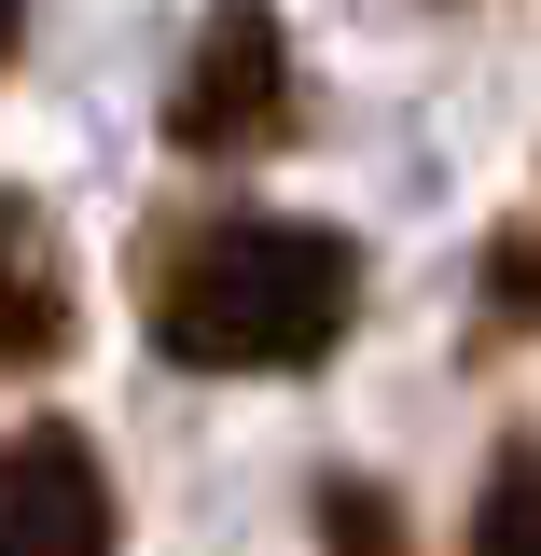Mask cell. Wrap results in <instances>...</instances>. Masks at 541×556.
<instances>
[{
	"mask_svg": "<svg viewBox=\"0 0 541 556\" xmlns=\"http://www.w3.org/2000/svg\"><path fill=\"white\" fill-rule=\"evenodd\" d=\"M347 306H361V251L334 223L222 208L153 251V348L195 376H306V362H334Z\"/></svg>",
	"mask_w": 541,
	"mask_h": 556,
	"instance_id": "6da1fadb",
	"label": "cell"
},
{
	"mask_svg": "<svg viewBox=\"0 0 541 556\" xmlns=\"http://www.w3.org/2000/svg\"><path fill=\"white\" fill-rule=\"evenodd\" d=\"M167 139L181 153H265V139H292V28L265 0H208L195 56L167 84Z\"/></svg>",
	"mask_w": 541,
	"mask_h": 556,
	"instance_id": "7a4b0ae2",
	"label": "cell"
},
{
	"mask_svg": "<svg viewBox=\"0 0 541 556\" xmlns=\"http://www.w3.org/2000/svg\"><path fill=\"white\" fill-rule=\"evenodd\" d=\"M0 556H112V473L69 417L0 445Z\"/></svg>",
	"mask_w": 541,
	"mask_h": 556,
	"instance_id": "3957f363",
	"label": "cell"
},
{
	"mask_svg": "<svg viewBox=\"0 0 541 556\" xmlns=\"http://www.w3.org/2000/svg\"><path fill=\"white\" fill-rule=\"evenodd\" d=\"M69 348V265H56V223L28 195H0V376H42Z\"/></svg>",
	"mask_w": 541,
	"mask_h": 556,
	"instance_id": "277c9868",
	"label": "cell"
},
{
	"mask_svg": "<svg viewBox=\"0 0 541 556\" xmlns=\"http://www.w3.org/2000/svg\"><path fill=\"white\" fill-rule=\"evenodd\" d=\"M473 556H541V445L500 459V486L473 501Z\"/></svg>",
	"mask_w": 541,
	"mask_h": 556,
	"instance_id": "5b68a950",
	"label": "cell"
},
{
	"mask_svg": "<svg viewBox=\"0 0 541 556\" xmlns=\"http://www.w3.org/2000/svg\"><path fill=\"white\" fill-rule=\"evenodd\" d=\"M486 306H500V320H541V223H500V251H486Z\"/></svg>",
	"mask_w": 541,
	"mask_h": 556,
	"instance_id": "8992f818",
	"label": "cell"
},
{
	"mask_svg": "<svg viewBox=\"0 0 541 556\" xmlns=\"http://www.w3.org/2000/svg\"><path fill=\"white\" fill-rule=\"evenodd\" d=\"M320 515H334V543H361V556H389V501H375V486H334Z\"/></svg>",
	"mask_w": 541,
	"mask_h": 556,
	"instance_id": "52a82bcc",
	"label": "cell"
},
{
	"mask_svg": "<svg viewBox=\"0 0 541 556\" xmlns=\"http://www.w3.org/2000/svg\"><path fill=\"white\" fill-rule=\"evenodd\" d=\"M14 28H28V0H0V56H14Z\"/></svg>",
	"mask_w": 541,
	"mask_h": 556,
	"instance_id": "ba28073f",
	"label": "cell"
}]
</instances>
